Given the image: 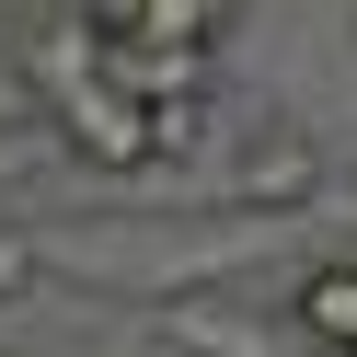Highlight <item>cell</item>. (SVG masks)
<instances>
[{
    "label": "cell",
    "instance_id": "cell-1",
    "mask_svg": "<svg viewBox=\"0 0 357 357\" xmlns=\"http://www.w3.org/2000/svg\"><path fill=\"white\" fill-rule=\"evenodd\" d=\"M323 139H311V116H288V104H254V116H219L208 127V208H277V219H311V196H323Z\"/></svg>",
    "mask_w": 357,
    "mask_h": 357
},
{
    "label": "cell",
    "instance_id": "cell-2",
    "mask_svg": "<svg viewBox=\"0 0 357 357\" xmlns=\"http://www.w3.org/2000/svg\"><path fill=\"white\" fill-rule=\"evenodd\" d=\"M162 346H173V357H323L288 300L254 311V300H231V288H185V300H162Z\"/></svg>",
    "mask_w": 357,
    "mask_h": 357
},
{
    "label": "cell",
    "instance_id": "cell-4",
    "mask_svg": "<svg viewBox=\"0 0 357 357\" xmlns=\"http://www.w3.org/2000/svg\"><path fill=\"white\" fill-rule=\"evenodd\" d=\"M12 81H24L35 104H58V93H81V81H104V24L81 12V0L24 12V24H12Z\"/></svg>",
    "mask_w": 357,
    "mask_h": 357
},
{
    "label": "cell",
    "instance_id": "cell-3",
    "mask_svg": "<svg viewBox=\"0 0 357 357\" xmlns=\"http://www.w3.org/2000/svg\"><path fill=\"white\" fill-rule=\"evenodd\" d=\"M47 127H58V150L93 162V173H162V127H150V104L127 93V81H81V93H58Z\"/></svg>",
    "mask_w": 357,
    "mask_h": 357
},
{
    "label": "cell",
    "instance_id": "cell-6",
    "mask_svg": "<svg viewBox=\"0 0 357 357\" xmlns=\"http://www.w3.org/2000/svg\"><path fill=\"white\" fill-rule=\"evenodd\" d=\"M35 277H47V231H35V219H24V208H12V196H0V311L24 300V288H35Z\"/></svg>",
    "mask_w": 357,
    "mask_h": 357
},
{
    "label": "cell",
    "instance_id": "cell-8",
    "mask_svg": "<svg viewBox=\"0 0 357 357\" xmlns=\"http://www.w3.org/2000/svg\"><path fill=\"white\" fill-rule=\"evenodd\" d=\"M0 127H24V116H12V104H0Z\"/></svg>",
    "mask_w": 357,
    "mask_h": 357
},
{
    "label": "cell",
    "instance_id": "cell-5",
    "mask_svg": "<svg viewBox=\"0 0 357 357\" xmlns=\"http://www.w3.org/2000/svg\"><path fill=\"white\" fill-rule=\"evenodd\" d=\"M288 311H300V334L323 357H357V254H311L288 277Z\"/></svg>",
    "mask_w": 357,
    "mask_h": 357
},
{
    "label": "cell",
    "instance_id": "cell-7",
    "mask_svg": "<svg viewBox=\"0 0 357 357\" xmlns=\"http://www.w3.org/2000/svg\"><path fill=\"white\" fill-rule=\"evenodd\" d=\"M93 357H139V346H93Z\"/></svg>",
    "mask_w": 357,
    "mask_h": 357
}]
</instances>
